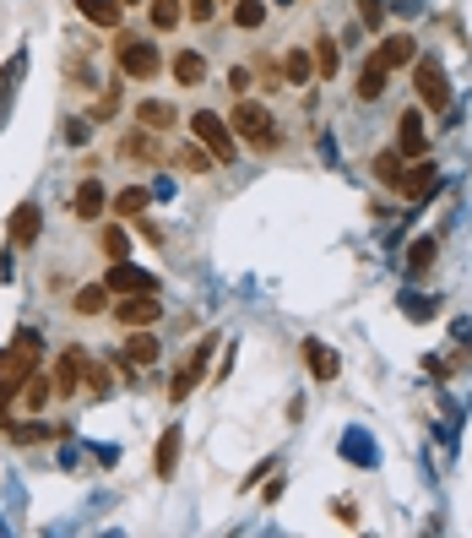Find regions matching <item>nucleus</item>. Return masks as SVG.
<instances>
[{
    "mask_svg": "<svg viewBox=\"0 0 472 538\" xmlns=\"http://www.w3.org/2000/svg\"><path fill=\"white\" fill-rule=\"evenodd\" d=\"M38 370V332H16V343L0 354V397H16L27 386V376Z\"/></svg>",
    "mask_w": 472,
    "mask_h": 538,
    "instance_id": "obj_1",
    "label": "nucleus"
},
{
    "mask_svg": "<svg viewBox=\"0 0 472 538\" xmlns=\"http://www.w3.org/2000/svg\"><path fill=\"white\" fill-rule=\"evenodd\" d=\"M228 131H234L239 142H250V147H277V120H272V109L255 103V98H239V109L228 114Z\"/></svg>",
    "mask_w": 472,
    "mask_h": 538,
    "instance_id": "obj_2",
    "label": "nucleus"
},
{
    "mask_svg": "<svg viewBox=\"0 0 472 538\" xmlns=\"http://www.w3.org/2000/svg\"><path fill=\"white\" fill-rule=\"evenodd\" d=\"M190 131H196V142L217 158V163H234V152H239V142H234V131H228V120L217 114V109H201L196 120H190Z\"/></svg>",
    "mask_w": 472,
    "mask_h": 538,
    "instance_id": "obj_3",
    "label": "nucleus"
},
{
    "mask_svg": "<svg viewBox=\"0 0 472 538\" xmlns=\"http://www.w3.org/2000/svg\"><path fill=\"white\" fill-rule=\"evenodd\" d=\"M114 54H120V71H125V76H136V82L158 76V65H163V54H158V44H152V38H120V44H114Z\"/></svg>",
    "mask_w": 472,
    "mask_h": 538,
    "instance_id": "obj_4",
    "label": "nucleus"
},
{
    "mask_svg": "<svg viewBox=\"0 0 472 538\" xmlns=\"http://www.w3.org/2000/svg\"><path fill=\"white\" fill-rule=\"evenodd\" d=\"M413 87H419V103H429L435 114H440V109H451V82H446V71H440L435 60H419Z\"/></svg>",
    "mask_w": 472,
    "mask_h": 538,
    "instance_id": "obj_5",
    "label": "nucleus"
},
{
    "mask_svg": "<svg viewBox=\"0 0 472 538\" xmlns=\"http://www.w3.org/2000/svg\"><path fill=\"white\" fill-rule=\"evenodd\" d=\"M212 343H217V337H201V348H196V354L185 359V370L169 381V397H174V403H185V397L196 392V381H201V370H207V359H212Z\"/></svg>",
    "mask_w": 472,
    "mask_h": 538,
    "instance_id": "obj_6",
    "label": "nucleus"
},
{
    "mask_svg": "<svg viewBox=\"0 0 472 538\" xmlns=\"http://www.w3.org/2000/svg\"><path fill=\"white\" fill-rule=\"evenodd\" d=\"M397 152H402V158H424V152H429V131H424V114H419V109H408V114L397 120Z\"/></svg>",
    "mask_w": 472,
    "mask_h": 538,
    "instance_id": "obj_7",
    "label": "nucleus"
},
{
    "mask_svg": "<svg viewBox=\"0 0 472 538\" xmlns=\"http://www.w3.org/2000/svg\"><path fill=\"white\" fill-rule=\"evenodd\" d=\"M114 316H120V327H152L163 316V305H158V294H125L114 305Z\"/></svg>",
    "mask_w": 472,
    "mask_h": 538,
    "instance_id": "obj_8",
    "label": "nucleus"
},
{
    "mask_svg": "<svg viewBox=\"0 0 472 538\" xmlns=\"http://www.w3.org/2000/svg\"><path fill=\"white\" fill-rule=\"evenodd\" d=\"M109 294H158V278H147V272L130 267V261H114V272H109Z\"/></svg>",
    "mask_w": 472,
    "mask_h": 538,
    "instance_id": "obj_9",
    "label": "nucleus"
},
{
    "mask_svg": "<svg viewBox=\"0 0 472 538\" xmlns=\"http://www.w3.org/2000/svg\"><path fill=\"white\" fill-rule=\"evenodd\" d=\"M386 76H391V60L375 49V54L364 60V71H359V98H364V103H375V98L386 93Z\"/></svg>",
    "mask_w": 472,
    "mask_h": 538,
    "instance_id": "obj_10",
    "label": "nucleus"
},
{
    "mask_svg": "<svg viewBox=\"0 0 472 538\" xmlns=\"http://www.w3.org/2000/svg\"><path fill=\"white\" fill-rule=\"evenodd\" d=\"M38 234H43V212L33 207V201H22L16 212H11V245H38Z\"/></svg>",
    "mask_w": 472,
    "mask_h": 538,
    "instance_id": "obj_11",
    "label": "nucleus"
},
{
    "mask_svg": "<svg viewBox=\"0 0 472 538\" xmlns=\"http://www.w3.org/2000/svg\"><path fill=\"white\" fill-rule=\"evenodd\" d=\"M435 191H440V169H435V163H413L408 180H402V196H408V201H429Z\"/></svg>",
    "mask_w": 472,
    "mask_h": 538,
    "instance_id": "obj_12",
    "label": "nucleus"
},
{
    "mask_svg": "<svg viewBox=\"0 0 472 538\" xmlns=\"http://www.w3.org/2000/svg\"><path fill=\"white\" fill-rule=\"evenodd\" d=\"M82 365H87V359H82V348H65V354H60V365H54V376H49L60 397L82 392Z\"/></svg>",
    "mask_w": 472,
    "mask_h": 538,
    "instance_id": "obj_13",
    "label": "nucleus"
},
{
    "mask_svg": "<svg viewBox=\"0 0 472 538\" xmlns=\"http://www.w3.org/2000/svg\"><path fill=\"white\" fill-rule=\"evenodd\" d=\"M136 125L152 131V136L169 131V125H174V103H163V98H141V103H136Z\"/></svg>",
    "mask_w": 472,
    "mask_h": 538,
    "instance_id": "obj_14",
    "label": "nucleus"
},
{
    "mask_svg": "<svg viewBox=\"0 0 472 538\" xmlns=\"http://www.w3.org/2000/svg\"><path fill=\"white\" fill-rule=\"evenodd\" d=\"M304 359H310V376L315 381H337V370H342V359H337V348H326V343H304Z\"/></svg>",
    "mask_w": 472,
    "mask_h": 538,
    "instance_id": "obj_15",
    "label": "nucleus"
},
{
    "mask_svg": "<svg viewBox=\"0 0 472 538\" xmlns=\"http://www.w3.org/2000/svg\"><path fill=\"white\" fill-rule=\"evenodd\" d=\"M370 169H375V180H380V185H391V191H402V180H408V158H402V152H391V147H386V152H375V163H370Z\"/></svg>",
    "mask_w": 472,
    "mask_h": 538,
    "instance_id": "obj_16",
    "label": "nucleus"
},
{
    "mask_svg": "<svg viewBox=\"0 0 472 538\" xmlns=\"http://www.w3.org/2000/svg\"><path fill=\"white\" fill-rule=\"evenodd\" d=\"M125 359H136V365H152V359H158L152 327H125Z\"/></svg>",
    "mask_w": 472,
    "mask_h": 538,
    "instance_id": "obj_17",
    "label": "nucleus"
},
{
    "mask_svg": "<svg viewBox=\"0 0 472 538\" xmlns=\"http://www.w3.org/2000/svg\"><path fill=\"white\" fill-rule=\"evenodd\" d=\"M174 82H179V87H201V82H207V60H201L196 49H179V54H174Z\"/></svg>",
    "mask_w": 472,
    "mask_h": 538,
    "instance_id": "obj_18",
    "label": "nucleus"
},
{
    "mask_svg": "<svg viewBox=\"0 0 472 538\" xmlns=\"http://www.w3.org/2000/svg\"><path fill=\"white\" fill-rule=\"evenodd\" d=\"M174 463H179V430H163L158 435V452H152V474L158 479H174Z\"/></svg>",
    "mask_w": 472,
    "mask_h": 538,
    "instance_id": "obj_19",
    "label": "nucleus"
},
{
    "mask_svg": "<svg viewBox=\"0 0 472 538\" xmlns=\"http://www.w3.org/2000/svg\"><path fill=\"white\" fill-rule=\"evenodd\" d=\"M76 11H82L92 27H120V11H125V0H76Z\"/></svg>",
    "mask_w": 472,
    "mask_h": 538,
    "instance_id": "obj_20",
    "label": "nucleus"
},
{
    "mask_svg": "<svg viewBox=\"0 0 472 538\" xmlns=\"http://www.w3.org/2000/svg\"><path fill=\"white\" fill-rule=\"evenodd\" d=\"M283 82H315V54H304V49H288L283 54Z\"/></svg>",
    "mask_w": 472,
    "mask_h": 538,
    "instance_id": "obj_21",
    "label": "nucleus"
},
{
    "mask_svg": "<svg viewBox=\"0 0 472 538\" xmlns=\"http://www.w3.org/2000/svg\"><path fill=\"white\" fill-rule=\"evenodd\" d=\"M49 397H54V381L33 370V376H27V386H22V408H27V414H43V403H49Z\"/></svg>",
    "mask_w": 472,
    "mask_h": 538,
    "instance_id": "obj_22",
    "label": "nucleus"
},
{
    "mask_svg": "<svg viewBox=\"0 0 472 538\" xmlns=\"http://www.w3.org/2000/svg\"><path fill=\"white\" fill-rule=\"evenodd\" d=\"M380 54H386V60H391V71H397V65H413V60H419V44H413L408 33H391V38L380 44Z\"/></svg>",
    "mask_w": 472,
    "mask_h": 538,
    "instance_id": "obj_23",
    "label": "nucleus"
},
{
    "mask_svg": "<svg viewBox=\"0 0 472 538\" xmlns=\"http://www.w3.org/2000/svg\"><path fill=\"white\" fill-rule=\"evenodd\" d=\"M71 207H76V218H98V212H103V185H98V180H82Z\"/></svg>",
    "mask_w": 472,
    "mask_h": 538,
    "instance_id": "obj_24",
    "label": "nucleus"
},
{
    "mask_svg": "<svg viewBox=\"0 0 472 538\" xmlns=\"http://www.w3.org/2000/svg\"><path fill=\"white\" fill-rule=\"evenodd\" d=\"M103 305H109V283H87V289H76V299H71L76 316H98Z\"/></svg>",
    "mask_w": 472,
    "mask_h": 538,
    "instance_id": "obj_25",
    "label": "nucleus"
},
{
    "mask_svg": "<svg viewBox=\"0 0 472 538\" xmlns=\"http://www.w3.org/2000/svg\"><path fill=\"white\" fill-rule=\"evenodd\" d=\"M147 201H152V191H147V185H125V191L114 196V212H120V218H141V207H147Z\"/></svg>",
    "mask_w": 472,
    "mask_h": 538,
    "instance_id": "obj_26",
    "label": "nucleus"
},
{
    "mask_svg": "<svg viewBox=\"0 0 472 538\" xmlns=\"http://www.w3.org/2000/svg\"><path fill=\"white\" fill-rule=\"evenodd\" d=\"M315 76H326V82L337 76V38H326V33L315 38Z\"/></svg>",
    "mask_w": 472,
    "mask_h": 538,
    "instance_id": "obj_27",
    "label": "nucleus"
},
{
    "mask_svg": "<svg viewBox=\"0 0 472 538\" xmlns=\"http://www.w3.org/2000/svg\"><path fill=\"white\" fill-rule=\"evenodd\" d=\"M429 267H435V240L424 234V240H413V250H408V272H413V278H424Z\"/></svg>",
    "mask_w": 472,
    "mask_h": 538,
    "instance_id": "obj_28",
    "label": "nucleus"
},
{
    "mask_svg": "<svg viewBox=\"0 0 472 538\" xmlns=\"http://www.w3.org/2000/svg\"><path fill=\"white\" fill-rule=\"evenodd\" d=\"M261 22H266V5H261V0H234V27L255 33Z\"/></svg>",
    "mask_w": 472,
    "mask_h": 538,
    "instance_id": "obj_29",
    "label": "nucleus"
},
{
    "mask_svg": "<svg viewBox=\"0 0 472 538\" xmlns=\"http://www.w3.org/2000/svg\"><path fill=\"white\" fill-rule=\"evenodd\" d=\"M179 169H185V174H207V169H217V163H212V152H201V147H179Z\"/></svg>",
    "mask_w": 472,
    "mask_h": 538,
    "instance_id": "obj_30",
    "label": "nucleus"
},
{
    "mask_svg": "<svg viewBox=\"0 0 472 538\" xmlns=\"http://www.w3.org/2000/svg\"><path fill=\"white\" fill-rule=\"evenodd\" d=\"M179 16H185V11H179V0H152V27H158V33H169Z\"/></svg>",
    "mask_w": 472,
    "mask_h": 538,
    "instance_id": "obj_31",
    "label": "nucleus"
},
{
    "mask_svg": "<svg viewBox=\"0 0 472 538\" xmlns=\"http://www.w3.org/2000/svg\"><path fill=\"white\" fill-rule=\"evenodd\" d=\"M120 152H125V158H152V152H158V147H152V131L125 136V142H120Z\"/></svg>",
    "mask_w": 472,
    "mask_h": 538,
    "instance_id": "obj_32",
    "label": "nucleus"
},
{
    "mask_svg": "<svg viewBox=\"0 0 472 538\" xmlns=\"http://www.w3.org/2000/svg\"><path fill=\"white\" fill-rule=\"evenodd\" d=\"M103 256L130 261V240H125V229H103Z\"/></svg>",
    "mask_w": 472,
    "mask_h": 538,
    "instance_id": "obj_33",
    "label": "nucleus"
},
{
    "mask_svg": "<svg viewBox=\"0 0 472 538\" xmlns=\"http://www.w3.org/2000/svg\"><path fill=\"white\" fill-rule=\"evenodd\" d=\"M359 22H364L370 33H380V27H386V0H359Z\"/></svg>",
    "mask_w": 472,
    "mask_h": 538,
    "instance_id": "obj_34",
    "label": "nucleus"
},
{
    "mask_svg": "<svg viewBox=\"0 0 472 538\" xmlns=\"http://www.w3.org/2000/svg\"><path fill=\"white\" fill-rule=\"evenodd\" d=\"M82 386H87L92 397H103V392H109V370H103V365H82Z\"/></svg>",
    "mask_w": 472,
    "mask_h": 538,
    "instance_id": "obj_35",
    "label": "nucleus"
},
{
    "mask_svg": "<svg viewBox=\"0 0 472 538\" xmlns=\"http://www.w3.org/2000/svg\"><path fill=\"white\" fill-rule=\"evenodd\" d=\"M43 435H54L49 425H38V419H27V425H11V441H22V446H33V441H43Z\"/></svg>",
    "mask_w": 472,
    "mask_h": 538,
    "instance_id": "obj_36",
    "label": "nucleus"
},
{
    "mask_svg": "<svg viewBox=\"0 0 472 538\" xmlns=\"http://www.w3.org/2000/svg\"><path fill=\"white\" fill-rule=\"evenodd\" d=\"M408 316H413V321H429V316H435V305H424V294H413V305H408Z\"/></svg>",
    "mask_w": 472,
    "mask_h": 538,
    "instance_id": "obj_37",
    "label": "nucleus"
},
{
    "mask_svg": "<svg viewBox=\"0 0 472 538\" xmlns=\"http://www.w3.org/2000/svg\"><path fill=\"white\" fill-rule=\"evenodd\" d=\"M228 87H234V93H245V87H250V71H245V65H234V71H228Z\"/></svg>",
    "mask_w": 472,
    "mask_h": 538,
    "instance_id": "obj_38",
    "label": "nucleus"
},
{
    "mask_svg": "<svg viewBox=\"0 0 472 538\" xmlns=\"http://www.w3.org/2000/svg\"><path fill=\"white\" fill-rule=\"evenodd\" d=\"M190 16H196V22H207V16H212V0H190Z\"/></svg>",
    "mask_w": 472,
    "mask_h": 538,
    "instance_id": "obj_39",
    "label": "nucleus"
}]
</instances>
